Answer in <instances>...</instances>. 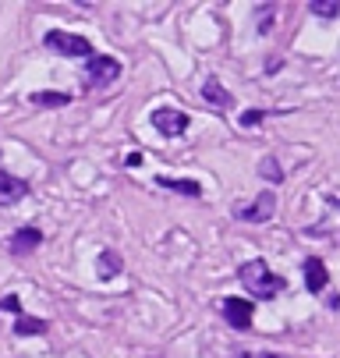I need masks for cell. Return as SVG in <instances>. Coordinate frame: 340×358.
I'll return each instance as SVG.
<instances>
[{
    "mask_svg": "<svg viewBox=\"0 0 340 358\" xmlns=\"http://www.w3.org/2000/svg\"><path fill=\"white\" fill-rule=\"evenodd\" d=\"M32 103L36 107H68L71 96L68 92H57V89H43V92H32Z\"/></svg>",
    "mask_w": 340,
    "mask_h": 358,
    "instance_id": "cell-11",
    "label": "cell"
},
{
    "mask_svg": "<svg viewBox=\"0 0 340 358\" xmlns=\"http://www.w3.org/2000/svg\"><path fill=\"white\" fill-rule=\"evenodd\" d=\"M29 195V185L8 171H0V206H15V202H22Z\"/></svg>",
    "mask_w": 340,
    "mask_h": 358,
    "instance_id": "cell-7",
    "label": "cell"
},
{
    "mask_svg": "<svg viewBox=\"0 0 340 358\" xmlns=\"http://www.w3.org/2000/svg\"><path fill=\"white\" fill-rule=\"evenodd\" d=\"M241 284L249 287V294H256V298H276L283 287H287V280L283 277H276L263 259H252V263H245L241 266Z\"/></svg>",
    "mask_w": 340,
    "mask_h": 358,
    "instance_id": "cell-1",
    "label": "cell"
},
{
    "mask_svg": "<svg viewBox=\"0 0 340 358\" xmlns=\"http://www.w3.org/2000/svg\"><path fill=\"white\" fill-rule=\"evenodd\" d=\"M259 121H266V110H245V114H241V124H245V128H252Z\"/></svg>",
    "mask_w": 340,
    "mask_h": 358,
    "instance_id": "cell-17",
    "label": "cell"
},
{
    "mask_svg": "<svg viewBox=\"0 0 340 358\" xmlns=\"http://www.w3.org/2000/svg\"><path fill=\"white\" fill-rule=\"evenodd\" d=\"M202 99H206L209 107H216V110H227V107H230V92L220 85L216 75H209V78L202 82Z\"/></svg>",
    "mask_w": 340,
    "mask_h": 358,
    "instance_id": "cell-9",
    "label": "cell"
},
{
    "mask_svg": "<svg viewBox=\"0 0 340 358\" xmlns=\"http://www.w3.org/2000/svg\"><path fill=\"white\" fill-rule=\"evenodd\" d=\"M276 210V195L273 192H259V199L252 202V206L245 210H237V220H245V224H266Z\"/></svg>",
    "mask_w": 340,
    "mask_h": 358,
    "instance_id": "cell-5",
    "label": "cell"
},
{
    "mask_svg": "<svg viewBox=\"0 0 340 358\" xmlns=\"http://www.w3.org/2000/svg\"><path fill=\"white\" fill-rule=\"evenodd\" d=\"M121 270H124L121 255H117L114 248H103V252H100V277H103V280H110V277H117Z\"/></svg>",
    "mask_w": 340,
    "mask_h": 358,
    "instance_id": "cell-12",
    "label": "cell"
},
{
    "mask_svg": "<svg viewBox=\"0 0 340 358\" xmlns=\"http://www.w3.org/2000/svg\"><path fill=\"white\" fill-rule=\"evenodd\" d=\"M46 46L57 50V54H68V57H92V43L85 36H75V32H46Z\"/></svg>",
    "mask_w": 340,
    "mask_h": 358,
    "instance_id": "cell-3",
    "label": "cell"
},
{
    "mask_svg": "<svg viewBox=\"0 0 340 358\" xmlns=\"http://www.w3.org/2000/svg\"><path fill=\"white\" fill-rule=\"evenodd\" d=\"M39 241H43L39 227H18V231L11 234V252H15V255H29V252L39 248Z\"/></svg>",
    "mask_w": 340,
    "mask_h": 358,
    "instance_id": "cell-8",
    "label": "cell"
},
{
    "mask_svg": "<svg viewBox=\"0 0 340 358\" xmlns=\"http://www.w3.org/2000/svg\"><path fill=\"white\" fill-rule=\"evenodd\" d=\"M85 71H89L85 78H89L92 89H107V85H114L121 78V61L117 57H107V54H92Z\"/></svg>",
    "mask_w": 340,
    "mask_h": 358,
    "instance_id": "cell-2",
    "label": "cell"
},
{
    "mask_svg": "<svg viewBox=\"0 0 340 358\" xmlns=\"http://www.w3.org/2000/svg\"><path fill=\"white\" fill-rule=\"evenodd\" d=\"M153 128L163 135V138H174L188 128V114L177 110V107H156L153 110Z\"/></svg>",
    "mask_w": 340,
    "mask_h": 358,
    "instance_id": "cell-4",
    "label": "cell"
},
{
    "mask_svg": "<svg viewBox=\"0 0 340 358\" xmlns=\"http://www.w3.org/2000/svg\"><path fill=\"white\" fill-rule=\"evenodd\" d=\"M312 15H323V18H337L340 15V4H337V0H312Z\"/></svg>",
    "mask_w": 340,
    "mask_h": 358,
    "instance_id": "cell-15",
    "label": "cell"
},
{
    "mask_svg": "<svg viewBox=\"0 0 340 358\" xmlns=\"http://www.w3.org/2000/svg\"><path fill=\"white\" fill-rule=\"evenodd\" d=\"M0 309H4V313H22V301H18V294L0 298Z\"/></svg>",
    "mask_w": 340,
    "mask_h": 358,
    "instance_id": "cell-18",
    "label": "cell"
},
{
    "mask_svg": "<svg viewBox=\"0 0 340 358\" xmlns=\"http://www.w3.org/2000/svg\"><path fill=\"white\" fill-rule=\"evenodd\" d=\"M15 334H18V337H36V334H46V320L18 316V323H15Z\"/></svg>",
    "mask_w": 340,
    "mask_h": 358,
    "instance_id": "cell-14",
    "label": "cell"
},
{
    "mask_svg": "<svg viewBox=\"0 0 340 358\" xmlns=\"http://www.w3.org/2000/svg\"><path fill=\"white\" fill-rule=\"evenodd\" d=\"M326 266H323V259H305V287L312 291V294H319L323 287H326Z\"/></svg>",
    "mask_w": 340,
    "mask_h": 358,
    "instance_id": "cell-10",
    "label": "cell"
},
{
    "mask_svg": "<svg viewBox=\"0 0 340 358\" xmlns=\"http://www.w3.org/2000/svg\"><path fill=\"white\" fill-rule=\"evenodd\" d=\"M156 185H160V188H167V192H181V195H191V199H199V195H202L199 181H174V178H156Z\"/></svg>",
    "mask_w": 340,
    "mask_h": 358,
    "instance_id": "cell-13",
    "label": "cell"
},
{
    "mask_svg": "<svg viewBox=\"0 0 340 358\" xmlns=\"http://www.w3.org/2000/svg\"><path fill=\"white\" fill-rule=\"evenodd\" d=\"M263 174H266V178H269V181H273V185H280V178H283V174H280V167H276V160H273V157H266V160H263Z\"/></svg>",
    "mask_w": 340,
    "mask_h": 358,
    "instance_id": "cell-16",
    "label": "cell"
},
{
    "mask_svg": "<svg viewBox=\"0 0 340 358\" xmlns=\"http://www.w3.org/2000/svg\"><path fill=\"white\" fill-rule=\"evenodd\" d=\"M223 320L234 330H249L252 327V301L249 298H223Z\"/></svg>",
    "mask_w": 340,
    "mask_h": 358,
    "instance_id": "cell-6",
    "label": "cell"
},
{
    "mask_svg": "<svg viewBox=\"0 0 340 358\" xmlns=\"http://www.w3.org/2000/svg\"><path fill=\"white\" fill-rule=\"evenodd\" d=\"M124 164H128V167H138V164H142V152H131V157H128Z\"/></svg>",
    "mask_w": 340,
    "mask_h": 358,
    "instance_id": "cell-19",
    "label": "cell"
}]
</instances>
